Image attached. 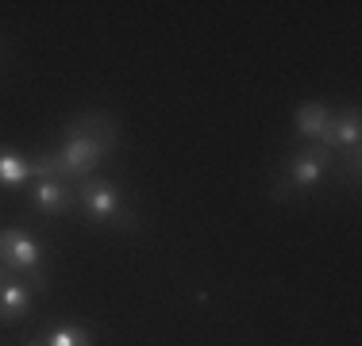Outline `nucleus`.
<instances>
[{"label":"nucleus","mask_w":362,"mask_h":346,"mask_svg":"<svg viewBox=\"0 0 362 346\" xmlns=\"http://www.w3.org/2000/svg\"><path fill=\"white\" fill-rule=\"evenodd\" d=\"M74 201H77V208H81L89 220L116 223V227H132V215H127V208H124V196H119V189L112 185V181H105V177L77 181Z\"/></svg>","instance_id":"1"},{"label":"nucleus","mask_w":362,"mask_h":346,"mask_svg":"<svg viewBox=\"0 0 362 346\" xmlns=\"http://www.w3.org/2000/svg\"><path fill=\"white\" fill-rule=\"evenodd\" d=\"M332 166H335V154L324 150L320 143L300 146V150L286 162V181H281V185H274V196H289V189H297V193L316 189L327 177V169H332Z\"/></svg>","instance_id":"2"},{"label":"nucleus","mask_w":362,"mask_h":346,"mask_svg":"<svg viewBox=\"0 0 362 346\" xmlns=\"http://www.w3.org/2000/svg\"><path fill=\"white\" fill-rule=\"evenodd\" d=\"M0 266L12 273H31L39 292L47 289V277H42V242L31 231H23V227L0 231Z\"/></svg>","instance_id":"3"},{"label":"nucleus","mask_w":362,"mask_h":346,"mask_svg":"<svg viewBox=\"0 0 362 346\" xmlns=\"http://www.w3.org/2000/svg\"><path fill=\"white\" fill-rule=\"evenodd\" d=\"M112 150L97 143V138H85V135H66V146L54 150V166L62 181H85L93 177V169L108 158Z\"/></svg>","instance_id":"4"},{"label":"nucleus","mask_w":362,"mask_h":346,"mask_svg":"<svg viewBox=\"0 0 362 346\" xmlns=\"http://www.w3.org/2000/svg\"><path fill=\"white\" fill-rule=\"evenodd\" d=\"M316 143H320L324 150H332V154L358 150V143H362V112H358V104H347L343 112H332Z\"/></svg>","instance_id":"5"},{"label":"nucleus","mask_w":362,"mask_h":346,"mask_svg":"<svg viewBox=\"0 0 362 346\" xmlns=\"http://www.w3.org/2000/svg\"><path fill=\"white\" fill-rule=\"evenodd\" d=\"M28 201L39 208L42 215H66L70 208H77L74 201V189L66 185L62 177H42L31 185V193H28Z\"/></svg>","instance_id":"6"},{"label":"nucleus","mask_w":362,"mask_h":346,"mask_svg":"<svg viewBox=\"0 0 362 346\" xmlns=\"http://www.w3.org/2000/svg\"><path fill=\"white\" fill-rule=\"evenodd\" d=\"M66 135H85V138H97L105 150H116L119 143V124L105 112H81L77 119H70V127H66Z\"/></svg>","instance_id":"7"},{"label":"nucleus","mask_w":362,"mask_h":346,"mask_svg":"<svg viewBox=\"0 0 362 346\" xmlns=\"http://www.w3.org/2000/svg\"><path fill=\"white\" fill-rule=\"evenodd\" d=\"M28 308H31L28 281H20V277H4V281H0V323H16V319H23Z\"/></svg>","instance_id":"8"},{"label":"nucleus","mask_w":362,"mask_h":346,"mask_svg":"<svg viewBox=\"0 0 362 346\" xmlns=\"http://www.w3.org/2000/svg\"><path fill=\"white\" fill-rule=\"evenodd\" d=\"M31 181V158H23L20 150L0 146V185L4 189H20Z\"/></svg>","instance_id":"9"},{"label":"nucleus","mask_w":362,"mask_h":346,"mask_svg":"<svg viewBox=\"0 0 362 346\" xmlns=\"http://www.w3.org/2000/svg\"><path fill=\"white\" fill-rule=\"evenodd\" d=\"M327 116H332V108L320 100H308V104H300L297 108V135L305 138V143H316L324 131V124H327Z\"/></svg>","instance_id":"10"},{"label":"nucleus","mask_w":362,"mask_h":346,"mask_svg":"<svg viewBox=\"0 0 362 346\" xmlns=\"http://www.w3.org/2000/svg\"><path fill=\"white\" fill-rule=\"evenodd\" d=\"M42 346H93V335L77 323H58L54 331L42 339Z\"/></svg>","instance_id":"11"},{"label":"nucleus","mask_w":362,"mask_h":346,"mask_svg":"<svg viewBox=\"0 0 362 346\" xmlns=\"http://www.w3.org/2000/svg\"><path fill=\"white\" fill-rule=\"evenodd\" d=\"M4 277H8V270H4V266H0V281H4Z\"/></svg>","instance_id":"12"},{"label":"nucleus","mask_w":362,"mask_h":346,"mask_svg":"<svg viewBox=\"0 0 362 346\" xmlns=\"http://www.w3.org/2000/svg\"><path fill=\"white\" fill-rule=\"evenodd\" d=\"M28 346H42V342H28Z\"/></svg>","instance_id":"13"}]
</instances>
